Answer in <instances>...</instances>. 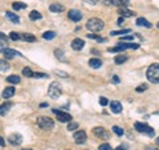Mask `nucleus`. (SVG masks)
Returning a JSON list of instances; mask_svg holds the SVG:
<instances>
[{"instance_id": "6e6552de", "label": "nucleus", "mask_w": 159, "mask_h": 150, "mask_svg": "<svg viewBox=\"0 0 159 150\" xmlns=\"http://www.w3.org/2000/svg\"><path fill=\"white\" fill-rule=\"evenodd\" d=\"M73 140H74V142H76L77 145H82V143H85L88 140L86 133L84 132V130H78V132H76L73 134Z\"/></svg>"}, {"instance_id": "e433bc0d", "label": "nucleus", "mask_w": 159, "mask_h": 150, "mask_svg": "<svg viewBox=\"0 0 159 150\" xmlns=\"http://www.w3.org/2000/svg\"><path fill=\"white\" fill-rule=\"evenodd\" d=\"M55 73H56V74H59L60 77H64V78H66V77L69 76V74L66 73V72H64V70H59V69H56V70H55Z\"/></svg>"}, {"instance_id": "dca6fc26", "label": "nucleus", "mask_w": 159, "mask_h": 150, "mask_svg": "<svg viewBox=\"0 0 159 150\" xmlns=\"http://www.w3.org/2000/svg\"><path fill=\"white\" fill-rule=\"evenodd\" d=\"M110 109L114 113H121L122 112V105L119 101H111L110 102Z\"/></svg>"}, {"instance_id": "423d86ee", "label": "nucleus", "mask_w": 159, "mask_h": 150, "mask_svg": "<svg viewBox=\"0 0 159 150\" xmlns=\"http://www.w3.org/2000/svg\"><path fill=\"white\" fill-rule=\"evenodd\" d=\"M48 96L53 100L59 98L61 96V88H60V84L59 82H52L51 86L48 88Z\"/></svg>"}, {"instance_id": "6ab92c4d", "label": "nucleus", "mask_w": 159, "mask_h": 150, "mask_svg": "<svg viewBox=\"0 0 159 150\" xmlns=\"http://www.w3.org/2000/svg\"><path fill=\"white\" fill-rule=\"evenodd\" d=\"M137 25H139V27H146V28H151L152 27L151 23H149V21L146 20V19H143V18L137 19Z\"/></svg>"}, {"instance_id": "c03bdc74", "label": "nucleus", "mask_w": 159, "mask_h": 150, "mask_svg": "<svg viewBox=\"0 0 159 150\" xmlns=\"http://www.w3.org/2000/svg\"><path fill=\"white\" fill-rule=\"evenodd\" d=\"M88 37H89V39H96V40H98V39H100L98 36L94 35V33H88Z\"/></svg>"}, {"instance_id": "393cba45", "label": "nucleus", "mask_w": 159, "mask_h": 150, "mask_svg": "<svg viewBox=\"0 0 159 150\" xmlns=\"http://www.w3.org/2000/svg\"><path fill=\"white\" fill-rule=\"evenodd\" d=\"M126 33H131V31H130V29H122V31H111L110 32L111 36H123V35H126Z\"/></svg>"}, {"instance_id": "4c0bfd02", "label": "nucleus", "mask_w": 159, "mask_h": 150, "mask_svg": "<svg viewBox=\"0 0 159 150\" xmlns=\"http://www.w3.org/2000/svg\"><path fill=\"white\" fill-rule=\"evenodd\" d=\"M134 37H135L134 35H129V36H121V40H122V43H123V41H129V40H134Z\"/></svg>"}, {"instance_id": "7ed1b4c3", "label": "nucleus", "mask_w": 159, "mask_h": 150, "mask_svg": "<svg viewBox=\"0 0 159 150\" xmlns=\"http://www.w3.org/2000/svg\"><path fill=\"white\" fill-rule=\"evenodd\" d=\"M37 125L44 130H51L55 128V122H53L52 118L41 116V117H37Z\"/></svg>"}, {"instance_id": "864d4df0", "label": "nucleus", "mask_w": 159, "mask_h": 150, "mask_svg": "<svg viewBox=\"0 0 159 150\" xmlns=\"http://www.w3.org/2000/svg\"><path fill=\"white\" fill-rule=\"evenodd\" d=\"M154 150H159V147H155V149H154Z\"/></svg>"}, {"instance_id": "7c9ffc66", "label": "nucleus", "mask_w": 159, "mask_h": 150, "mask_svg": "<svg viewBox=\"0 0 159 150\" xmlns=\"http://www.w3.org/2000/svg\"><path fill=\"white\" fill-rule=\"evenodd\" d=\"M33 72L31 70V68H24L23 69V76H25V77H33Z\"/></svg>"}, {"instance_id": "49530a36", "label": "nucleus", "mask_w": 159, "mask_h": 150, "mask_svg": "<svg viewBox=\"0 0 159 150\" xmlns=\"http://www.w3.org/2000/svg\"><path fill=\"white\" fill-rule=\"evenodd\" d=\"M123 21H125V18H122V16H121V18L118 19V25H122V24H123Z\"/></svg>"}, {"instance_id": "412c9836", "label": "nucleus", "mask_w": 159, "mask_h": 150, "mask_svg": "<svg viewBox=\"0 0 159 150\" xmlns=\"http://www.w3.org/2000/svg\"><path fill=\"white\" fill-rule=\"evenodd\" d=\"M49 9H51V12H55V14H59V12H62L64 11V5H61V4H51V7H49Z\"/></svg>"}, {"instance_id": "473e14b6", "label": "nucleus", "mask_w": 159, "mask_h": 150, "mask_svg": "<svg viewBox=\"0 0 159 150\" xmlns=\"http://www.w3.org/2000/svg\"><path fill=\"white\" fill-rule=\"evenodd\" d=\"M98 150H113V149H111L110 143L105 142V143H101V145H100V147H98Z\"/></svg>"}, {"instance_id": "f3484780", "label": "nucleus", "mask_w": 159, "mask_h": 150, "mask_svg": "<svg viewBox=\"0 0 159 150\" xmlns=\"http://www.w3.org/2000/svg\"><path fill=\"white\" fill-rule=\"evenodd\" d=\"M5 16H7L8 20H11L12 23H15V24H19V23H20V18H19L18 15H15L13 12L7 11V12H5Z\"/></svg>"}, {"instance_id": "de8ad7c7", "label": "nucleus", "mask_w": 159, "mask_h": 150, "mask_svg": "<svg viewBox=\"0 0 159 150\" xmlns=\"http://www.w3.org/2000/svg\"><path fill=\"white\" fill-rule=\"evenodd\" d=\"M0 145H1V147H4V145H5L4 143V138H0Z\"/></svg>"}, {"instance_id": "39448f33", "label": "nucleus", "mask_w": 159, "mask_h": 150, "mask_svg": "<svg viewBox=\"0 0 159 150\" xmlns=\"http://www.w3.org/2000/svg\"><path fill=\"white\" fill-rule=\"evenodd\" d=\"M134 128L137 129V132L143 133V134H147L149 137H154V134H155V130L152 129L151 126L146 125V124H142V122H135Z\"/></svg>"}, {"instance_id": "72a5a7b5", "label": "nucleus", "mask_w": 159, "mask_h": 150, "mask_svg": "<svg viewBox=\"0 0 159 150\" xmlns=\"http://www.w3.org/2000/svg\"><path fill=\"white\" fill-rule=\"evenodd\" d=\"M0 69H1V72H5V70L9 69V65H8V63H5L4 60H1V63H0Z\"/></svg>"}, {"instance_id": "ddd939ff", "label": "nucleus", "mask_w": 159, "mask_h": 150, "mask_svg": "<svg viewBox=\"0 0 159 150\" xmlns=\"http://www.w3.org/2000/svg\"><path fill=\"white\" fill-rule=\"evenodd\" d=\"M84 47H85V43H84L82 39H74L72 41V48L74 51H81Z\"/></svg>"}, {"instance_id": "a878e982", "label": "nucleus", "mask_w": 159, "mask_h": 150, "mask_svg": "<svg viewBox=\"0 0 159 150\" xmlns=\"http://www.w3.org/2000/svg\"><path fill=\"white\" fill-rule=\"evenodd\" d=\"M42 37L45 39V40H53V39L56 37V32L53 31H46L42 33Z\"/></svg>"}, {"instance_id": "603ef678", "label": "nucleus", "mask_w": 159, "mask_h": 150, "mask_svg": "<svg viewBox=\"0 0 159 150\" xmlns=\"http://www.w3.org/2000/svg\"><path fill=\"white\" fill-rule=\"evenodd\" d=\"M156 27H158V28H159V21H158V24H156Z\"/></svg>"}, {"instance_id": "cd10ccee", "label": "nucleus", "mask_w": 159, "mask_h": 150, "mask_svg": "<svg viewBox=\"0 0 159 150\" xmlns=\"http://www.w3.org/2000/svg\"><path fill=\"white\" fill-rule=\"evenodd\" d=\"M11 106H12V104H11V102H8V104H3V105H1V109H0V114H1V117H3V116L5 114V113H7V110L11 108Z\"/></svg>"}, {"instance_id": "f8f14e48", "label": "nucleus", "mask_w": 159, "mask_h": 150, "mask_svg": "<svg viewBox=\"0 0 159 150\" xmlns=\"http://www.w3.org/2000/svg\"><path fill=\"white\" fill-rule=\"evenodd\" d=\"M118 14L121 15L122 18H131V16H134V15H135V12L127 9L126 7H119V8H118Z\"/></svg>"}, {"instance_id": "8fccbe9b", "label": "nucleus", "mask_w": 159, "mask_h": 150, "mask_svg": "<svg viewBox=\"0 0 159 150\" xmlns=\"http://www.w3.org/2000/svg\"><path fill=\"white\" fill-rule=\"evenodd\" d=\"M115 150H125V147H122V146H118Z\"/></svg>"}, {"instance_id": "37998d69", "label": "nucleus", "mask_w": 159, "mask_h": 150, "mask_svg": "<svg viewBox=\"0 0 159 150\" xmlns=\"http://www.w3.org/2000/svg\"><path fill=\"white\" fill-rule=\"evenodd\" d=\"M98 1H101V0H86V3L88 4H92V5H96Z\"/></svg>"}, {"instance_id": "79ce46f5", "label": "nucleus", "mask_w": 159, "mask_h": 150, "mask_svg": "<svg viewBox=\"0 0 159 150\" xmlns=\"http://www.w3.org/2000/svg\"><path fill=\"white\" fill-rule=\"evenodd\" d=\"M101 3H104L105 5H111L115 3V0H101Z\"/></svg>"}, {"instance_id": "20e7f679", "label": "nucleus", "mask_w": 159, "mask_h": 150, "mask_svg": "<svg viewBox=\"0 0 159 150\" xmlns=\"http://www.w3.org/2000/svg\"><path fill=\"white\" fill-rule=\"evenodd\" d=\"M139 48V44H134V43H119L114 48H109V52H123L126 49H137Z\"/></svg>"}, {"instance_id": "ea45409f", "label": "nucleus", "mask_w": 159, "mask_h": 150, "mask_svg": "<svg viewBox=\"0 0 159 150\" xmlns=\"http://www.w3.org/2000/svg\"><path fill=\"white\" fill-rule=\"evenodd\" d=\"M146 89H147V85H146V84H142V85H139V86L137 88L135 91L138 92V93H141V92H145Z\"/></svg>"}, {"instance_id": "aec40b11", "label": "nucleus", "mask_w": 159, "mask_h": 150, "mask_svg": "<svg viewBox=\"0 0 159 150\" xmlns=\"http://www.w3.org/2000/svg\"><path fill=\"white\" fill-rule=\"evenodd\" d=\"M5 80H7L8 84H19V82H20V77H19L18 74H11Z\"/></svg>"}, {"instance_id": "58836bf2", "label": "nucleus", "mask_w": 159, "mask_h": 150, "mask_svg": "<svg viewBox=\"0 0 159 150\" xmlns=\"http://www.w3.org/2000/svg\"><path fill=\"white\" fill-rule=\"evenodd\" d=\"M33 77H35V78H46V77H49V76L45 73H38V72H36V73L33 74Z\"/></svg>"}, {"instance_id": "09e8293b", "label": "nucleus", "mask_w": 159, "mask_h": 150, "mask_svg": "<svg viewBox=\"0 0 159 150\" xmlns=\"http://www.w3.org/2000/svg\"><path fill=\"white\" fill-rule=\"evenodd\" d=\"M48 106V104H45V102H42V104H40V108H46Z\"/></svg>"}, {"instance_id": "f03ea898", "label": "nucleus", "mask_w": 159, "mask_h": 150, "mask_svg": "<svg viewBox=\"0 0 159 150\" xmlns=\"http://www.w3.org/2000/svg\"><path fill=\"white\" fill-rule=\"evenodd\" d=\"M85 27H86V29L90 32H101L105 27V23L101 20V19L93 18V19H89V20H88Z\"/></svg>"}, {"instance_id": "9b49d317", "label": "nucleus", "mask_w": 159, "mask_h": 150, "mask_svg": "<svg viewBox=\"0 0 159 150\" xmlns=\"http://www.w3.org/2000/svg\"><path fill=\"white\" fill-rule=\"evenodd\" d=\"M8 141H9V143H12V145H20V143L23 142V137H21L19 133H13V134H11V136L8 137Z\"/></svg>"}, {"instance_id": "0eeeda50", "label": "nucleus", "mask_w": 159, "mask_h": 150, "mask_svg": "<svg viewBox=\"0 0 159 150\" xmlns=\"http://www.w3.org/2000/svg\"><path fill=\"white\" fill-rule=\"evenodd\" d=\"M93 134L100 140H109L110 138V133L107 132L105 128H101V126H97L93 129Z\"/></svg>"}, {"instance_id": "bb28decb", "label": "nucleus", "mask_w": 159, "mask_h": 150, "mask_svg": "<svg viewBox=\"0 0 159 150\" xmlns=\"http://www.w3.org/2000/svg\"><path fill=\"white\" fill-rule=\"evenodd\" d=\"M126 60H127V56H126V55H117L114 59V63L115 64H123Z\"/></svg>"}, {"instance_id": "3c124183", "label": "nucleus", "mask_w": 159, "mask_h": 150, "mask_svg": "<svg viewBox=\"0 0 159 150\" xmlns=\"http://www.w3.org/2000/svg\"><path fill=\"white\" fill-rule=\"evenodd\" d=\"M155 142H156V145H158V146H159V137H158V138H156V140H155Z\"/></svg>"}, {"instance_id": "c756f323", "label": "nucleus", "mask_w": 159, "mask_h": 150, "mask_svg": "<svg viewBox=\"0 0 159 150\" xmlns=\"http://www.w3.org/2000/svg\"><path fill=\"white\" fill-rule=\"evenodd\" d=\"M55 56L60 60H65V56H64V52H62V49H56L55 51Z\"/></svg>"}, {"instance_id": "c85d7f7f", "label": "nucleus", "mask_w": 159, "mask_h": 150, "mask_svg": "<svg viewBox=\"0 0 159 150\" xmlns=\"http://www.w3.org/2000/svg\"><path fill=\"white\" fill-rule=\"evenodd\" d=\"M113 132H114L117 136H119V137L123 136V129H122V128H119V126H117V125L113 126Z\"/></svg>"}, {"instance_id": "2f4dec72", "label": "nucleus", "mask_w": 159, "mask_h": 150, "mask_svg": "<svg viewBox=\"0 0 159 150\" xmlns=\"http://www.w3.org/2000/svg\"><path fill=\"white\" fill-rule=\"evenodd\" d=\"M129 1L130 0H115V5H118V7H126L129 4Z\"/></svg>"}, {"instance_id": "4468645a", "label": "nucleus", "mask_w": 159, "mask_h": 150, "mask_svg": "<svg viewBox=\"0 0 159 150\" xmlns=\"http://www.w3.org/2000/svg\"><path fill=\"white\" fill-rule=\"evenodd\" d=\"M15 94V86H7L3 91V98L4 100H8V98L13 97Z\"/></svg>"}, {"instance_id": "b1692460", "label": "nucleus", "mask_w": 159, "mask_h": 150, "mask_svg": "<svg viewBox=\"0 0 159 150\" xmlns=\"http://www.w3.org/2000/svg\"><path fill=\"white\" fill-rule=\"evenodd\" d=\"M12 8H13L15 11L24 9V8H27V4H25V3H21V1H15V3H12Z\"/></svg>"}, {"instance_id": "5701e85b", "label": "nucleus", "mask_w": 159, "mask_h": 150, "mask_svg": "<svg viewBox=\"0 0 159 150\" xmlns=\"http://www.w3.org/2000/svg\"><path fill=\"white\" fill-rule=\"evenodd\" d=\"M41 18H42L41 14H40V12H37L36 9H33V11H31V12H29V19H31V20H40Z\"/></svg>"}, {"instance_id": "5fc2aeb1", "label": "nucleus", "mask_w": 159, "mask_h": 150, "mask_svg": "<svg viewBox=\"0 0 159 150\" xmlns=\"http://www.w3.org/2000/svg\"><path fill=\"white\" fill-rule=\"evenodd\" d=\"M23 150H32V149H23Z\"/></svg>"}, {"instance_id": "f257e3e1", "label": "nucleus", "mask_w": 159, "mask_h": 150, "mask_svg": "<svg viewBox=\"0 0 159 150\" xmlns=\"http://www.w3.org/2000/svg\"><path fill=\"white\" fill-rule=\"evenodd\" d=\"M146 77L147 80L152 84H159V64H151V65L147 68V72H146Z\"/></svg>"}, {"instance_id": "1a4fd4ad", "label": "nucleus", "mask_w": 159, "mask_h": 150, "mask_svg": "<svg viewBox=\"0 0 159 150\" xmlns=\"http://www.w3.org/2000/svg\"><path fill=\"white\" fill-rule=\"evenodd\" d=\"M53 113L57 114V118H59L60 122H68V124H69V122L72 121V116H70L69 113H64V112H61V110H57V109H53Z\"/></svg>"}, {"instance_id": "2eb2a0df", "label": "nucleus", "mask_w": 159, "mask_h": 150, "mask_svg": "<svg viewBox=\"0 0 159 150\" xmlns=\"http://www.w3.org/2000/svg\"><path fill=\"white\" fill-rule=\"evenodd\" d=\"M1 52H3V55H5V57H8V59H12L13 56H21L18 51H15V49H9V48L3 49Z\"/></svg>"}, {"instance_id": "c9c22d12", "label": "nucleus", "mask_w": 159, "mask_h": 150, "mask_svg": "<svg viewBox=\"0 0 159 150\" xmlns=\"http://www.w3.org/2000/svg\"><path fill=\"white\" fill-rule=\"evenodd\" d=\"M77 128H78V124H77V122L70 121L69 124H68V130H74V129H77Z\"/></svg>"}, {"instance_id": "a18cd8bd", "label": "nucleus", "mask_w": 159, "mask_h": 150, "mask_svg": "<svg viewBox=\"0 0 159 150\" xmlns=\"http://www.w3.org/2000/svg\"><path fill=\"white\" fill-rule=\"evenodd\" d=\"M113 82H114V84H118V82H119V77H118V76H113Z\"/></svg>"}, {"instance_id": "f704fd0d", "label": "nucleus", "mask_w": 159, "mask_h": 150, "mask_svg": "<svg viewBox=\"0 0 159 150\" xmlns=\"http://www.w3.org/2000/svg\"><path fill=\"white\" fill-rule=\"evenodd\" d=\"M9 37H11V40H13V41H18L19 39H20V35H19L18 32H11V33H9Z\"/></svg>"}, {"instance_id": "4be33fe9", "label": "nucleus", "mask_w": 159, "mask_h": 150, "mask_svg": "<svg viewBox=\"0 0 159 150\" xmlns=\"http://www.w3.org/2000/svg\"><path fill=\"white\" fill-rule=\"evenodd\" d=\"M20 39H23V40H25V41H31V43L36 41V37L32 35V33H21Z\"/></svg>"}, {"instance_id": "a211bd4d", "label": "nucleus", "mask_w": 159, "mask_h": 150, "mask_svg": "<svg viewBox=\"0 0 159 150\" xmlns=\"http://www.w3.org/2000/svg\"><path fill=\"white\" fill-rule=\"evenodd\" d=\"M89 65H90V68H93V69H98V68H101V65H102V61H101L100 59H90Z\"/></svg>"}, {"instance_id": "a19ab883", "label": "nucleus", "mask_w": 159, "mask_h": 150, "mask_svg": "<svg viewBox=\"0 0 159 150\" xmlns=\"http://www.w3.org/2000/svg\"><path fill=\"white\" fill-rule=\"evenodd\" d=\"M100 104L102 105V106H106V105L109 104V101L106 100V97H101L100 98Z\"/></svg>"}, {"instance_id": "9d476101", "label": "nucleus", "mask_w": 159, "mask_h": 150, "mask_svg": "<svg viewBox=\"0 0 159 150\" xmlns=\"http://www.w3.org/2000/svg\"><path fill=\"white\" fill-rule=\"evenodd\" d=\"M68 18L73 21H80L81 19H82V14L77 9H70L69 12H68Z\"/></svg>"}]
</instances>
